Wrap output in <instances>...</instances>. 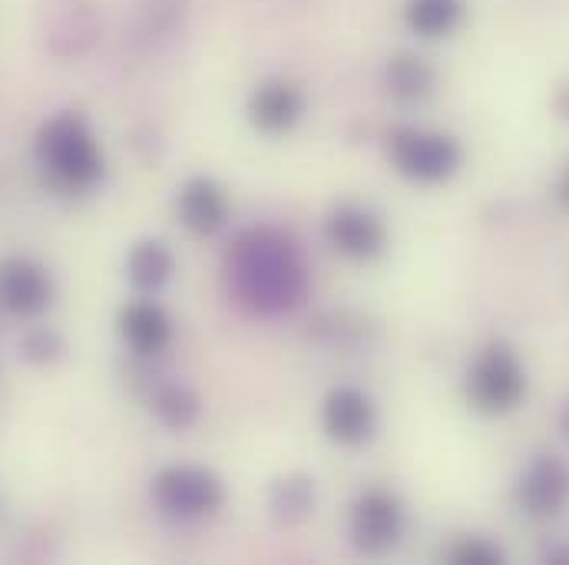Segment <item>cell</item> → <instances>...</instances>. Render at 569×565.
Instances as JSON below:
<instances>
[{
  "label": "cell",
  "mask_w": 569,
  "mask_h": 565,
  "mask_svg": "<svg viewBox=\"0 0 569 565\" xmlns=\"http://www.w3.org/2000/svg\"><path fill=\"white\" fill-rule=\"evenodd\" d=\"M229 287L256 314H282L301 304L308 291L305 262L295 242L276 229L246 232L226 259Z\"/></svg>",
  "instance_id": "1"
},
{
  "label": "cell",
  "mask_w": 569,
  "mask_h": 565,
  "mask_svg": "<svg viewBox=\"0 0 569 565\" xmlns=\"http://www.w3.org/2000/svg\"><path fill=\"white\" fill-rule=\"evenodd\" d=\"M37 162L47 179L63 192H93L107 175L103 149L80 113L50 117L33 142Z\"/></svg>",
  "instance_id": "2"
},
{
  "label": "cell",
  "mask_w": 569,
  "mask_h": 565,
  "mask_svg": "<svg viewBox=\"0 0 569 565\" xmlns=\"http://www.w3.org/2000/svg\"><path fill=\"white\" fill-rule=\"evenodd\" d=\"M463 391L477 414H510L527 397V367L507 341H493L473 357Z\"/></svg>",
  "instance_id": "3"
},
{
  "label": "cell",
  "mask_w": 569,
  "mask_h": 565,
  "mask_svg": "<svg viewBox=\"0 0 569 565\" xmlns=\"http://www.w3.org/2000/svg\"><path fill=\"white\" fill-rule=\"evenodd\" d=\"M149 493L159 513L182 519V523L209 519L226 506L222 480L212 470L196 466V463H176V466L159 470Z\"/></svg>",
  "instance_id": "4"
},
{
  "label": "cell",
  "mask_w": 569,
  "mask_h": 565,
  "mask_svg": "<svg viewBox=\"0 0 569 565\" xmlns=\"http://www.w3.org/2000/svg\"><path fill=\"white\" fill-rule=\"evenodd\" d=\"M388 155H391V165L418 185L447 182L463 162V149L453 137L433 133V130H418V127L391 130Z\"/></svg>",
  "instance_id": "5"
},
{
  "label": "cell",
  "mask_w": 569,
  "mask_h": 565,
  "mask_svg": "<svg viewBox=\"0 0 569 565\" xmlns=\"http://www.w3.org/2000/svg\"><path fill=\"white\" fill-rule=\"evenodd\" d=\"M405 533V506L385 490H368L351 506V539L365 556H388Z\"/></svg>",
  "instance_id": "6"
},
{
  "label": "cell",
  "mask_w": 569,
  "mask_h": 565,
  "mask_svg": "<svg viewBox=\"0 0 569 565\" xmlns=\"http://www.w3.org/2000/svg\"><path fill=\"white\" fill-rule=\"evenodd\" d=\"M513 503L523 516L550 519L569 503V463L557 453L537 456L513 486Z\"/></svg>",
  "instance_id": "7"
},
{
  "label": "cell",
  "mask_w": 569,
  "mask_h": 565,
  "mask_svg": "<svg viewBox=\"0 0 569 565\" xmlns=\"http://www.w3.org/2000/svg\"><path fill=\"white\" fill-rule=\"evenodd\" d=\"M328 245L351 262H375L388 249V225L365 205L345 202L325 219Z\"/></svg>",
  "instance_id": "8"
},
{
  "label": "cell",
  "mask_w": 569,
  "mask_h": 565,
  "mask_svg": "<svg viewBox=\"0 0 569 565\" xmlns=\"http://www.w3.org/2000/svg\"><path fill=\"white\" fill-rule=\"evenodd\" d=\"M321 426L338 446H365L378 430V407L361 387H335L321 404Z\"/></svg>",
  "instance_id": "9"
},
{
  "label": "cell",
  "mask_w": 569,
  "mask_h": 565,
  "mask_svg": "<svg viewBox=\"0 0 569 565\" xmlns=\"http://www.w3.org/2000/svg\"><path fill=\"white\" fill-rule=\"evenodd\" d=\"M53 301V275L30 259L0 262V311L13 317H37Z\"/></svg>",
  "instance_id": "10"
},
{
  "label": "cell",
  "mask_w": 569,
  "mask_h": 565,
  "mask_svg": "<svg viewBox=\"0 0 569 565\" xmlns=\"http://www.w3.org/2000/svg\"><path fill=\"white\" fill-rule=\"evenodd\" d=\"M249 123L266 133V137H284L295 130V123L305 113V93L282 77H269L262 83H256V90L249 93Z\"/></svg>",
  "instance_id": "11"
},
{
  "label": "cell",
  "mask_w": 569,
  "mask_h": 565,
  "mask_svg": "<svg viewBox=\"0 0 569 565\" xmlns=\"http://www.w3.org/2000/svg\"><path fill=\"white\" fill-rule=\"evenodd\" d=\"M229 195L219 182L206 179V175H196L189 179L179 195H176V215L182 222V229H189L192 235L199 239H209L216 232L226 229L229 222Z\"/></svg>",
  "instance_id": "12"
},
{
  "label": "cell",
  "mask_w": 569,
  "mask_h": 565,
  "mask_svg": "<svg viewBox=\"0 0 569 565\" xmlns=\"http://www.w3.org/2000/svg\"><path fill=\"white\" fill-rule=\"evenodd\" d=\"M120 337L137 357H159L172 344V321L156 301H130L120 311Z\"/></svg>",
  "instance_id": "13"
},
{
  "label": "cell",
  "mask_w": 569,
  "mask_h": 565,
  "mask_svg": "<svg viewBox=\"0 0 569 565\" xmlns=\"http://www.w3.org/2000/svg\"><path fill=\"white\" fill-rule=\"evenodd\" d=\"M385 83H388L395 100H401V103H425L427 97L433 93V87H437V73H433V67L427 63L421 53L401 50V53H395L388 60Z\"/></svg>",
  "instance_id": "14"
},
{
  "label": "cell",
  "mask_w": 569,
  "mask_h": 565,
  "mask_svg": "<svg viewBox=\"0 0 569 565\" xmlns=\"http://www.w3.org/2000/svg\"><path fill=\"white\" fill-rule=\"evenodd\" d=\"M467 13V0H405V23L421 40L450 37Z\"/></svg>",
  "instance_id": "15"
},
{
  "label": "cell",
  "mask_w": 569,
  "mask_h": 565,
  "mask_svg": "<svg viewBox=\"0 0 569 565\" xmlns=\"http://www.w3.org/2000/svg\"><path fill=\"white\" fill-rule=\"evenodd\" d=\"M176 272V255L159 239H142L127 255V279L142 294H156Z\"/></svg>",
  "instance_id": "16"
},
{
  "label": "cell",
  "mask_w": 569,
  "mask_h": 565,
  "mask_svg": "<svg viewBox=\"0 0 569 565\" xmlns=\"http://www.w3.org/2000/svg\"><path fill=\"white\" fill-rule=\"evenodd\" d=\"M149 407L156 414V421L166 426V430H189V426L199 424L202 417V401L192 387L179 384V381H169V384H159L149 397Z\"/></svg>",
  "instance_id": "17"
},
{
  "label": "cell",
  "mask_w": 569,
  "mask_h": 565,
  "mask_svg": "<svg viewBox=\"0 0 569 565\" xmlns=\"http://www.w3.org/2000/svg\"><path fill=\"white\" fill-rule=\"evenodd\" d=\"M269 509L279 526H301L315 513V483L308 476H284L269 490Z\"/></svg>",
  "instance_id": "18"
},
{
  "label": "cell",
  "mask_w": 569,
  "mask_h": 565,
  "mask_svg": "<svg viewBox=\"0 0 569 565\" xmlns=\"http://www.w3.org/2000/svg\"><path fill=\"white\" fill-rule=\"evenodd\" d=\"M20 354H23V361H30L37 367L53 364L63 354V337L53 327H33V331H27V337L20 344Z\"/></svg>",
  "instance_id": "19"
},
{
  "label": "cell",
  "mask_w": 569,
  "mask_h": 565,
  "mask_svg": "<svg viewBox=\"0 0 569 565\" xmlns=\"http://www.w3.org/2000/svg\"><path fill=\"white\" fill-rule=\"evenodd\" d=\"M447 559L453 565H500L503 563V549L483 536H467V539L450 546Z\"/></svg>",
  "instance_id": "20"
},
{
  "label": "cell",
  "mask_w": 569,
  "mask_h": 565,
  "mask_svg": "<svg viewBox=\"0 0 569 565\" xmlns=\"http://www.w3.org/2000/svg\"><path fill=\"white\" fill-rule=\"evenodd\" d=\"M557 202H560L563 212H569V165L560 172V179H557Z\"/></svg>",
  "instance_id": "21"
},
{
  "label": "cell",
  "mask_w": 569,
  "mask_h": 565,
  "mask_svg": "<svg viewBox=\"0 0 569 565\" xmlns=\"http://www.w3.org/2000/svg\"><path fill=\"white\" fill-rule=\"evenodd\" d=\"M553 107H557V113L563 117L569 123V83H563L560 90H557V97H553Z\"/></svg>",
  "instance_id": "22"
},
{
  "label": "cell",
  "mask_w": 569,
  "mask_h": 565,
  "mask_svg": "<svg viewBox=\"0 0 569 565\" xmlns=\"http://www.w3.org/2000/svg\"><path fill=\"white\" fill-rule=\"evenodd\" d=\"M543 559L553 565H569V549H563V546H550Z\"/></svg>",
  "instance_id": "23"
},
{
  "label": "cell",
  "mask_w": 569,
  "mask_h": 565,
  "mask_svg": "<svg viewBox=\"0 0 569 565\" xmlns=\"http://www.w3.org/2000/svg\"><path fill=\"white\" fill-rule=\"evenodd\" d=\"M563 433H567V436H569V407H567V411H563Z\"/></svg>",
  "instance_id": "24"
}]
</instances>
